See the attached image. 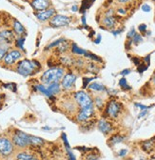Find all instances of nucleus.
Returning a JSON list of instances; mask_svg holds the SVG:
<instances>
[{
	"label": "nucleus",
	"instance_id": "f257e3e1",
	"mask_svg": "<svg viewBox=\"0 0 155 160\" xmlns=\"http://www.w3.org/2000/svg\"><path fill=\"white\" fill-rule=\"evenodd\" d=\"M40 64L36 60H29L23 59L17 63L16 65V71L19 75L23 76H30L34 74L40 69Z\"/></svg>",
	"mask_w": 155,
	"mask_h": 160
},
{
	"label": "nucleus",
	"instance_id": "f03ea898",
	"mask_svg": "<svg viewBox=\"0 0 155 160\" xmlns=\"http://www.w3.org/2000/svg\"><path fill=\"white\" fill-rule=\"evenodd\" d=\"M65 75V70L63 68H52L46 71L41 76V82L43 85H51L53 83H59L63 76Z\"/></svg>",
	"mask_w": 155,
	"mask_h": 160
},
{
	"label": "nucleus",
	"instance_id": "7ed1b4c3",
	"mask_svg": "<svg viewBox=\"0 0 155 160\" xmlns=\"http://www.w3.org/2000/svg\"><path fill=\"white\" fill-rule=\"evenodd\" d=\"M74 98L80 109H93V101L89 94L83 91L75 92Z\"/></svg>",
	"mask_w": 155,
	"mask_h": 160
},
{
	"label": "nucleus",
	"instance_id": "20e7f679",
	"mask_svg": "<svg viewBox=\"0 0 155 160\" xmlns=\"http://www.w3.org/2000/svg\"><path fill=\"white\" fill-rule=\"evenodd\" d=\"M12 141L18 148H26L31 145L30 135L21 132V130H15V133L12 135Z\"/></svg>",
	"mask_w": 155,
	"mask_h": 160
},
{
	"label": "nucleus",
	"instance_id": "39448f33",
	"mask_svg": "<svg viewBox=\"0 0 155 160\" xmlns=\"http://www.w3.org/2000/svg\"><path fill=\"white\" fill-rule=\"evenodd\" d=\"M13 151V143L7 137L0 138V155L3 156H9Z\"/></svg>",
	"mask_w": 155,
	"mask_h": 160
},
{
	"label": "nucleus",
	"instance_id": "423d86ee",
	"mask_svg": "<svg viewBox=\"0 0 155 160\" xmlns=\"http://www.w3.org/2000/svg\"><path fill=\"white\" fill-rule=\"evenodd\" d=\"M22 54H21L20 50H10L8 52L4 57V64L7 65V66H12V64H15L16 61H18L19 59L22 58Z\"/></svg>",
	"mask_w": 155,
	"mask_h": 160
},
{
	"label": "nucleus",
	"instance_id": "0eeeda50",
	"mask_svg": "<svg viewBox=\"0 0 155 160\" xmlns=\"http://www.w3.org/2000/svg\"><path fill=\"white\" fill-rule=\"evenodd\" d=\"M69 22H70L69 17L62 16V14H56V16L52 17L50 21V25L53 28H61L68 26Z\"/></svg>",
	"mask_w": 155,
	"mask_h": 160
},
{
	"label": "nucleus",
	"instance_id": "6e6552de",
	"mask_svg": "<svg viewBox=\"0 0 155 160\" xmlns=\"http://www.w3.org/2000/svg\"><path fill=\"white\" fill-rule=\"evenodd\" d=\"M120 111H121V105L114 100L110 101L107 107H106V113L110 118H116L119 113H120Z\"/></svg>",
	"mask_w": 155,
	"mask_h": 160
},
{
	"label": "nucleus",
	"instance_id": "1a4fd4ad",
	"mask_svg": "<svg viewBox=\"0 0 155 160\" xmlns=\"http://www.w3.org/2000/svg\"><path fill=\"white\" fill-rule=\"evenodd\" d=\"M75 80H76V75L69 72V74H67L63 76L62 80H61V86L62 88L69 91V90H72L73 87H74V83H75Z\"/></svg>",
	"mask_w": 155,
	"mask_h": 160
},
{
	"label": "nucleus",
	"instance_id": "9d476101",
	"mask_svg": "<svg viewBox=\"0 0 155 160\" xmlns=\"http://www.w3.org/2000/svg\"><path fill=\"white\" fill-rule=\"evenodd\" d=\"M52 3L50 0H32V6L37 12H43L48 10L51 7Z\"/></svg>",
	"mask_w": 155,
	"mask_h": 160
},
{
	"label": "nucleus",
	"instance_id": "9b49d317",
	"mask_svg": "<svg viewBox=\"0 0 155 160\" xmlns=\"http://www.w3.org/2000/svg\"><path fill=\"white\" fill-rule=\"evenodd\" d=\"M93 109H81L76 115V119L78 122H86L93 115Z\"/></svg>",
	"mask_w": 155,
	"mask_h": 160
},
{
	"label": "nucleus",
	"instance_id": "f8f14e48",
	"mask_svg": "<svg viewBox=\"0 0 155 160\" xmlns=\"http://www.w3.org/2000/svg\"><path fill=\"white\" fill-rule=\"evenodd\" d=\"M0 41L2 42V44H12L15 41V33L11 30H3L2 32H0Z\"/></svg>",
	"mask_w": 155,
	"mask_h": 160
},
{
	"label": "nucleus",
	"instance_id": "ddd939ff",
	"mask_svg": "<svg viewBox=\"0 0 155 160\" xmlns=\"http://www.w3.org/2000/svg\"><path fill=\"white\" fill-rule=\"evenodd\" d=\"M55 16L54 9H48L43 12H39L35 13V16L37 17L39 21H47L49 19H52V16Z\"/></svg>",
	"mask_w": 155,
	"mask_h": 160
},
{
	"label": "nucleus",
	"instance_id": "4468645a",
	"mask_svg": "<svg viewBox=\"0 0 155 160\" xmlns=\"http://www.w3.org/2000/svg\"><path fill=\"white\" fill-rule=\"evenodd\" d=\"M16 160H39L38 156L32 151H20L16 155Z\"/></svg>",
	"mask_w": 155,
	"mask_h": 160
},
{
	"label": "nucleus",
	"instance_id": "2eb2a0df",
	"mask_svg": "<svg viewBox=\"0 0 155 160\" xmlns=\"http://www.w3.org/2000/svg\"><path fill=\"white\" fill-rule=\"evenodd\" d=\"M103 23L105 26H107L108 28H112L115 25V18L113 16V11L110 10L107 13H106V16L103 20Z\"/></svg>",
	"mask_w": 155,
	"mask_h": 160
},
{
	"label": "nucleus",
	"instance_id": "dca6fc26",
	"mask_svg": "<svg viewBox=\"0 0 155 160\" xmlns=\"http://www.w3.org/2000/svg\"><path fill=\"white\" fill-rule=\"evenodd\" d=\"M98 129H99V130H100V132H102L103 134H110L111 132L112 126H111V124L109 121L102 119V120L99 121V123H98Z\"/></svg>",
	"mask_w": 155,
	"mask_h": 160
},
{
	"label": "nucleus",
	"instance_id": "f3484780",
	"mask_svg": "<svg viewBox=\"0 0 155 160\" xmlns=\"http://www.w3.org/2000/svg\"><path fill=\"white\" fill-rule=\"evenodd\" d=\"M142 149L146 152H150L155 149V138L146 140L142 143Z\"/></svg>",
	"mask_w": 155,
	"mask_h": 160
},
{
	"label": "nucleus",
	"instance_id": "a211bd4d",
	"mask_svg": "<svg viewBox=\"0 0 155 160\" xmlns=\"http://www.w3.org/2000/svg\"><path fill=\"white\" fill-rule=\"evenodd\" d=\"M12 27H13V31H15V33L17 35H19L20 37H21L22 35L25 34V33H26L25 28L23 27V25L21 24L18 20H15V21H13Z\"/></svg>",
	"mask_w": 155,
	"mask_h": 160
},
{
	"label": "nucleus",
	"instance_id": "6ab92c4d",
	"mask_svg": "<svg viewBox=\"0 0 155 160\" xmlns=\"http://www.w3.org/2000/svg\"><path fill=\"white\" fill-rule=\"evenodd\" d=\"M47 90L49 91L52 96H56V94H58L61 91V86L59 83H53V84H51L49 85V87L47 88Z\"/></svg>",
	"mask_w": 155,
	"mask_h": 160
},
{
	"label": "nucleus",
	"instance_id": "aec40b11",
	"mask_svg": "<svg viewBox=\"0 0 155 160\" xmlns=\"http://www.w3.org/2000/svg\"><path fill=\"white\" fill-rule=\"evenodd\" d=\"M30 141H31V145H32V146H42V145H44L45 143L44 139L33 135H30Z\"/></svg>",
	"mask_w": 155,
	"mask_h": 160
},
{
	"label": "nucleus",
	"instance_id": "412c9836",
	"mask_svg": "<svg viewBox=\"0 0 155 160\" xmlns=\"http://www.w3.org/2000/svg\"><path fill=\"white\" fill-rule=\"evenodd\" d=\"M35 88V90L36 91H38V92H40L41 93H43L44 96H48V97H50V98H52L53 96H52V94L49 92V91L47 90V88L46 87L43 85V84H41V85H36L34 87Z\"/></svg>",
	"mask_w": 155,
	"mask_h": 160
},
{
	"label": "nucleus",
	"instance_id": "4be33fe9",
	"mask_svg": "<svg viewBox=\"0 0 155 160\" xmlns=\"http://www.w3.org/2000/svg\"><path fill=\"white\" fill-rule=\"evenodd\" d=\"M9 52V45L2 44L0 45V61L4 59L5 55Z\"/></svg>",
	"mask_w": 155,
	"mask_h": 160
},
{
	"label": "nucleus",
	"instance_id": "5701e85b",
	"mask_svg": "<svg viewBox=\"0 0 155 160\" xmlns=\"http://www.w3.org/2000/svg\"><path fill=\"white\" fill-rule=\"evenodd\" d=\"M89 87V89L90 90H93V91H96V92H102V91H105V87L101 84H98V83H93L90 84Z\"/></svg>",
	"mask_w": 155,
	"mask_h": 160
},
{
	"label": "nucleus",
	"instance_id": "b1692460",
	"mask_svg": "<svg viewBox=\"0 0 155 160\" xmlns=\"http://www.w3.org/2000/svg\"><path fill=\"white\" fill-rule=\"evenodd\" d=\"M123 140H124V137H123V136L116 134V135H113V136H112L109 141L111 143V145H115V144H117V143L122 142Z\"/></svg>",
	"mask_w": 155,
	"mask_h": 160
},
{
	"label": "nucleus",
	"instance_id": "393cba45",
	"mask_svg": "<svg viewBox=\"0 0 155 160\" xmlns=\"http://www.w3.org/2000/svg\"><path fill=\"white\" fill-rule=\"evenodd\" d=\"M72 52L74 54H80V55H86V54H87V52H86L85 50L78 48L75 44L72 45Z\"/></svg>",
	"mask_w": 155,
	"mask_h": 160
},
{
	"label": "nucleus",
	"instance_id": "a878e982",
	"mask_svg": "<svg viewBox=\"0 0 155 160\" xmlns=\"http://www.w3.org/2000/svg\"><path fill=\"white\" fill-rule=\"evenodd\" d=\"M119 85H120V87H122V89H124V90H130V87L128 85V82H126V80L125 78L120 79Z\"/></svg>",
	"mask_w": 155,
	"mask_h": 160
},
{
	"label": "nucleus",
	"instance_id": "bb28decb",
	"mask_svg": "<svg viewBox=\"0 0 155 160\" xmlns=\"http://www.w3.org/2000/svg\"><path fill=\"white\" fill-rule=\"evenodd\" d=\"M24 41H25V38L24 37H19L17 40H16V46L20 49V50H24V47H23V45H24Z\"/></svg>",
	"mask_w": 155,
	"mask_h": 160
},
{
	"label": "nucleus",
	"instance_id": "cd10ccee",
	"mask_svg": "<svg viewBox=\"0 0 155 160\" xmlns=\"http://www.w3.org/2000/svg\"><path fill=\"white\" fill-rule=\"evenodd\" d=\"M132 41L134 42L135 44H138V43H140V42H142V41H143V38H142V36H141L140 34L135 33L134 36H133V37H132Z\"/></svg>",
	"mask_w": 155,
	"mask_h": 160
},
{
	"label": "nucleus",
	"instance_id": "c85d7f7f",
	"mask_svg": "<svg viewBox=\"0 0 155 160\" xmlns=\"http://www.w3.org/2000/svg\"><path fill=\"white\" fill-rule=\"evenodd\" d=\"M147 70V66H145V64H139L138 65V71L140 74H142L144 71Z\"/></svg>",
	"mask_w": 155,
	"mask_h": 160
},
{
	"label": "nucleus",
	"instance_id": "c756f323",
	"mask_svg": "<svg viewBox=\"0 0 155 160\" xmlns=\"http://www.w3.org/2000/svg\"><path fill=\"white\" fill-rule=\"evenodd\" d=\"M150 5H147V4H144L143 6H142V10L144 11V12H150Z\"/></svg>",
	"mask_w": 155,
	"mask_h": 160
},
{
	"label": "nucleus",
	"instance_id": "7c9ffc66",
	"mask_svg": "<svg viewBox=\"0 0 155 160\" xmlns=\"http://www.w3.org/2000/svg\"><path fill=\"white\" fill-rule=\"evenodd\" d=\"M136 33H135V29L134 28H132L131 30L129 32V33H128V37L129 38H131V37H133L134 36V34H135Z\"/></svg>",
	"mask_w": 155,
	"mask_h": 160
},
{
	"label": "nucleus",
	"instance_id": "2f4dec72",
	"mask_svg": "<svg viewBox=\"0 0 155 160\" xmlns=\"http://www.w3.org/2000/svg\"><path fill=\"white\" fill-rule=\"evenodd\" d=\"M95 103H96V105H97V107H98V108H101V107L103 106L102 99H101V98H99V97H97V98H96V100H95Z\"/></svg>",
	"mask_w": 155,
	"mask_h": 160
},
{
	"label": "nucleus",
	"instance_id": "473e14b6",
	"mask_svg": "<svg viewBox=\"0 0 155 160\" xmlns=\"http://www.w3.org/2000/svg\"><path fill=\"white\" fill-rule=\"evenodd\" d=\"M139 31H140L141 33H146V31H147V26H146L145 24H141V25L139 26Z\"/></svg>",
	"mask_w": 155,
	"mask_h": 160
},
{
	"label": "nucleus",
	"instance_id": "72a5a7b5",
	"mask_svg": "<svg viewBox=\"0 0 155 160\" xmlns=\"http://www.w3.org/2000/svg\"><path fill=\"white\" fill-rule=\"evenodd\" d=\"M91 78H84V81H83V87L84 88H86V87L88 86V83L90 81Z\"/></svg>",
	"mask_w": 155,
	"mask_h": 160
},
{
	"label": "nucleus",
	"instance_id": "f704fd0d",
	"mask_svg": "<svg viewBox=\"0 0 155 160\" xmlns=\"http://www.w3.org/2000/svg\"><path fill=\"white\" fill-rule=\"evenodd\" d=\"M135 106H136V107H138V108H140L141 110H147V109H149V108H150V107L145 106V105H141V104H139V103H136V104H135Z\"/></svg>",
	"mask_w": 155,
	"mask_h": 160
},
{
	"label": "nucleus",
	"instance_id": "c9c22d12",
	"mask_svg": "<svg viewBox=\"0 0 155 160\" xmlns=\"http://www.w3.org/2000/svg\"><path fill=\"white\" fill-rule=\"evenodd\" d=\"M126 152H128L126 150H121L120 151H119V156H125L126 155Z\"/></svg>",
	"mask_w": 155,
	"mask_h": 160
},
{
	"label": "nucleus",
	"instance_id": "e433bc0d",
	"mask_svg": "<svg viewBox=\"0 0 155 160\" xmlns=\"http://www.w3.org/2000/svg\"><path fill=\"white\" fill-rule=\"evenodd\" d=\"M132 60H133V62H134V64L136 65V66H138V65L140 64V59H139V58H137V57H134Z\"/></svg>",
	"mask_w": 155,
	"mask_h": 160
},
{
	"label": "nucleus",
	"instance_id": "4c0bfd02",
	"mask_svg": "<svg viewBox=\"0 0 155 160\" xmlns=\"http://www.w3.org/2000/svg\"><path fill=\"white\" fill-rule=\"evenodd\" d=\"M130 72V70H124V71H122V72H121V75H129Z\"/></svg>",
	"mask_w": 155,
	"mask_h": 160
},
{
	"label": "nucleus",
	"instance_id": "58836bf2",
	"mask_svg": "<svg viewBox=\"0 0 155 160\" xmlns=\"http://www.w3.org/2000/svg\"><path fill=\"white\" fill-rule=\"evenodd\" d=\"M118 13H120V14H126V11L124 9H119L118 10Z\"/></svg>",
	"mask_w": 155,
	"mask_h": 160
},
{
	"label": "nucleus",
	"instance_id": "ea45409f",
	"mask_svg": "<svg viewBox=\"0 0 155 160\" xmlns=\"http://www.w3.org/2000/svg\"><path fill=\"white\" fill-rule=\"evenodd\" d=\"M146 113H147V110H144V112H142V113H141L139 114L138 117H139V118H141V117H142V116H144Z\"/></svg>",
	"mask_w": 155,
	"mask_h": 160
},
{
	"label": "nucleus",
	"instance_id": "a19ab883",
	"mask_svg": "<svg viewBox=\"0 0 155 160\" xmlns=\"http://www.w3.org/2000/svg\"><path fill=\"white\" fill-rule=\"evenodd\" d=\"M150 55H147V56L145 58V61L147 62V65H150Z\"/></svg>",
	"mask_w": 155,
	"mask_h": 160
},
{
	"label": "nucleus",
	"instance_id": "79ce46f5",
	"mask_svg": "<svg viewBox=\"0 0 155 160\" xmlns=\"http://www.w3.org/2000/svg\"><path fill=\"white\" fill-rule=\"evenodd\" d=\"M100 40H101V36H100V35H98L97 39L95 40V43H96V44H99V43H100Z\"/></svg>",
	"mask_w": 155,
	"mask_h": 160
},
{
	"label": "nucleus",
	"instance_id": "37998d69",
	"mask_svg": "<svg viewBox=\"0 0 155 160\" xmlns=\"http://www.w3.org/2000/svg\"><path fill=\"white\" fill-rule=\"evenodd\" d=\"M119 2H122V3H125V2H128V1H130V0H118Z\"/></svg>",
	"mask_w": 155,
	"mask_h": 160
},
{
	"label": "nucleus",
	"instance_id": "c03bdc74",
	"mask_svg": "<svg viewBox=\"0 0 155 160\" xmlns=\"http://www.w3.org/2000/svg\"><path fill=\"white\" fill-rule=\"evenodd\" d=\"M152 81H153V83L155 84V74H154V75H153V77H152Z\"/></svg>",
	"mask_w": 155,
	"mask_h": 160
},
{
	"label": "nucleus",
	"instance_id": "a18cd8bd",
	"mask_svg": "<svg viewBox=\"0 0 155 160\" xmlns=\"http://www.w3.org/2000/svg\"><path fill=\"white\" fill-rule=\"evenodd\" d=\"M72 11H77V7L76 6L72 7Z\"/></svg>",
	"mask_w": 155,
	"mask_h": 160
}]
</instances>
